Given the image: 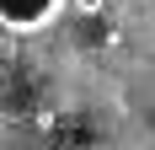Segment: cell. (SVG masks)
I'll list each match as a JSON object with an SVG mask.
<instances>
[{
    "instance_id": "1",
    "label": "cell",
    "mask_w": 155,
    "mask_h": 150,
    "mask_svg": "<svg viewBox=\"0 0 155 150\" xmlns=\"http://www.w3.org/2000/svg\"><path fill=\"white\" fill-rule=\"evenodd\" d=\"M64 11V0H0V22L5 32H38Z\"/></svg>"
},
{
    "instance_id": "2",
    "label": "cell",
    "mask_w": 155,
    "mask_h": 150,
    "mask_svg": "<svg viewBox=\"0 0 155 150\" xmlns=\"http://www.w3.org/2000/svg\"><path fill=\"white\" fill-rule=\"evenodd\" d=\"M75 5H80V11H96V5H102V0H75Z\"/></svg>"
}]
</instances>
